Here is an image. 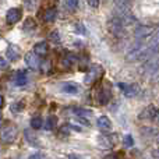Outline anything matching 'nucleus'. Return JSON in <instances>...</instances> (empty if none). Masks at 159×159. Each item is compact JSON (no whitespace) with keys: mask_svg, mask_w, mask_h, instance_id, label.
I'll use <instances>...</instances> for the list:
<instances>
[{"mask_svg":"<svg viewBox=\"0 0 159 159\" xmlns=\"http://www.w3.org/2000/svg\"><path fill=\"white\" fill-rule=\"evenodd\" d=\"M49 41H53V42H56V43H57V42H60V35H59L57 31H53V32L50 34V35H49Z\"/></svg>","mask_w":159,"mask_h":159,"instance_id":"ddd939ff","label":"nucleus"},{"mask_svg":"<svg viewBox=\"0 0 159 159\" xmlns=\"http://www.w3.org/2000/svg\"><path fill=\"white\" fill-rule=\"evenodd\" d=\"M25 63L30 67L31 70H38L41 67V61H39V57L35 55L34 52H30L25 55Z\"/></svg>","mask_w":159,"mask_h":159,"instance_id":"f03ea898","label":"nucleus"},{"mask_svg":"<svg viewBox=\"0 0 159 159\" xmlns=\"http://www.w3.org/2000/svg\"><path fill=\"white\" fill-rule=\"evenodd\" d=\"M20 18H21V10H18V8H10L6 14L7 24H16L17 21H20Z\"/></svg>","mask_w":159,"mask_h":159,"instance_id":"7ed1b4c3","label":"nucleus"},{"mask_svg":"<svg viewBox=\"0 0 159 159\" xmlns=\"http://www.w3.org/2000/svg\"><path fill=\"white\" fill-rule=\"evenodd\" d=\"M8 67V61L4 57H0V70H6Z\"/></svg>","mask_w":159,"mask_h":159,"instance_id":"2eb2a0df","label":"nucleus"},{"mask_svg":"<svg viewBox=\"0 0 159 159\" xmlns=\"http://www.w3.org/2000/svg\"><path fill=\"white\" fill-rule=\"evenodd\" d=\"M63 91L70 92V93H75L78 91V88H77V85H74V84H66L63 87Z\"/></svg>","mask_w":159,"mask_h":159,"instance_id":"9d476101","label":"nucleus"},{"mask_svg":"<svg viewBox=\"0 0 159 159\" xmlns=\"http://www.w3.org/2000/svg\"><path fill=\"white\" fill-rule=\"evenodd\" d=\"M3 105H4V99H3V96L0 95V107H2Z\"/></svg>","mask_w":159,"mask_h":159,"instance_id":"412c9836","label":"nucleus"},{"mask_svg":"<svg viewBox=\"0 0 159 159\" xmlns=\"http://www.w3.org/2000/svg\"><path fill=\"white\" fill-rule=\"evenodd\" d=\"M105 159H116V157H113V155H109V157L105 158Z\"/></svg>","mask_w":159,"mask_h":159,"instance_id":"4be33fe9","label":"nucleus"},{"mask_svg":"<svg viewBox=\"0 0 159 159\" xmlns=\"http://www.w3.org/2000/svg\"><path fill=\"white\" fill-rule=\"evenodd\" d=\"M14 81H16V85L22 87V85L27 84V74H25V73L21 70V71H18L16 74V80H14Z\"/></svg>","mask_w":159,"mask_h":159,"instance_id":"423d86ee","label":"nucleus"},{"mask_svg":"<svg viewBox=\"0 0 159 159\" xmlns=\"http://www.w3.org/2000/svg\"><path fill=\"white\" fill-rule=\"evenodd\" d=\"M31 127L35 130L41 129L42 127V117H39V116H36V117H34L32 120H31Z\"/></svg>","mask_w":159,"mask_h":159,"instance_id":"1a4fd4ad","label":"nucleus"},{"mask_svg":"<svg viewBox=\"0 0 159 159\" xmlns=\"http://www.w3.org/2000/svg\"><path fill=\"white\" fill-rule=\"evenodd\" d=\"M30 159H42V155L41 154H35L32 157H30Z\"/></svg>","mask_w":159,"mask_h":159,"instance_id":"6ab92c4d","label":"nucleus"},{"mask_svg":"<svg viewBox=\"0 0 159 159\" xmlns=\"http://www.w3.org/2000/svg\"><path fill=\"white\" fill-rule=\"evenodd\" d=\"M24 4L28 10H34L38 4V0H24Z\"/></svg>","mask_w":159,"mask_h":159,"instance_id":"f8f14e48","label":"nucleus"},{"mask_svg":"<svg viewBox=\"0 0 159 159\" xmlns=\"http://www.w3.org/2000/svg\"><path fill=\"white\" fill-rule=\"evenodd\" d=\"M22 103H14L13 105V112H20V110L22 109Z\"/></svg>","mask_w":159,"mask_h":159,"instance_id":"a211bd4d","label":"nucleus"},{"mask_svg":"<svg viewBox=\"0 0 159 159\" xmlns=\"http://www.w3.org/2000/svg\"><path fill=\"white\" fill-rule=\"evenodd\" d=\"M69 4L71 6V7H75V6H77V0H69Z\"/></svg>","mask_w":159,"mask_h":159,"instance_id":"aec40b11","label":"nucleus"},{"mask_svg":"<svg viewBox=\"0 0 159 159\" xmlns=\"http://www.w3.org/2000/svg\"><path fill=\"white\" fill-rule=\"evenodd\" d=\"M98 127L102 130H110V127H112V124H110V120L107 117H105V116H102V117L98 119Z\"/></svg>","mask_w":159,"mask_h":159,"instance_id":"0eeeda50","label":"nucleus"},{"mask_svg":"<svg viewBox=\"0 0 159 159\" xmlns=\"http://www.w3.org/2000/svg\"><path fill=\"white\" fill-rule=\"evenodd\" d=\"M69 159H78L77 157H75V155H70V158Z\"/></svg>","mask_w":159,"mask_h":159,"instance_id":"5701e85b","label":"nucleus"},{"mask_svg":"<svg viewBox=\"0 0 159 159\" xmlns=\"http://www.w3.org/2000/svg\"><path fill=\"white\" fill-rule=\"evenodd\" d=\"M0 137L4 143H13L17 137V129L13 126V124H7L4 129L0 131Z\"/></svg>","mask_w":159,"mask_h":159,"instance_id":"f257e3e1","label":"nucleus"},{"mask_svg":"<svg viewBox=\"0 0 159 159\" xmlns=\"http://www.w3.org/2000/svg\"><path fill=\"white\" fill-rule=\"evenodd\" d=\"M48 52H49V46H48L46 42H39L34 46V53L36 56H45Z\"/></svg>","mask_w":159,"mask_h":159,"instance_id":"20e7f679","label":"nucleus"},{"mask_svg":"<svg viewBox=\"0 0 159 159\" xmlns=\"http://www.w3.org/2000/svg\"><path fill=\"white\" fill-rule=\"evenodd\" d=\"M0 121H2V115H0Z\"/></svg>","mask_w":159,"mask_h":159,"instance_id":"b1692460","label":"nucleus"},{"mask_svg":"<svg viewBox=\"0 0 159 159\" xmlns=\"http://www.w3.org/2000/svg\"><path fill=\"white\" fill-rule=\"evenodd\" d=\"M6 56H7V59H8V60H11V61L17 60V59H18V56H20L18 48H16L14 45H10V46L7 48V50H6Z\"/></svg>","mask_w":159,"mask_h":159,"instance_id":"39448f33","label":"nucleus"},{"mask_svg":"<svg viewBox=\"0 0 159 159\" xmlns=\"http://www.w3.org/2000/svg\"><path fill=\"white\" fill-rule=\"evenodd\" d=\"M87 2H88V4L93 8H96L99 6V0H87Z\"/></svg>","mask_w":159,"mask_h":159,"instance_id":"dca6fc26","label":"nucleus"},{"mask_svg":"<svg viewBox=\"0 0 159 159\" xmlns=\"http://www.w3.org/2000/svg\"><path fill=\"white\" fill-rule=\"evenodd\" d=\"M56 121H57V119H56L55 116H50V117L48 119L46 129H48V130H52V129H55V126H56Z\"/></svg>","mask_w":159,"mask_h":159,"instance_id":"9b49d317","label":"nucleus"},{"mask_svg":"<svg viewBox=\"0 0 159 159\" xmlns=\"http://www.w3.org/2000/svg\"><path fill=\"white\" fill-rule=\"evenodd\" d=\"M124 143H126L127 147H131L133 145V138L130 137V135H126V138H124Z\"/></svg>","mask_w":159,"mask_h":159,"instance_id":"f3484780","label":"nucleus"},{"mask_svg":"<svg viewBox=\"0 0 159 159\" xmlns=\"http://www.w3.org/2000/svg\"><path fill=\"white\" fill-rule=\"evenodd\" d=\"M55 18H56V10L55 8H49V10H46V13L43 14L45 21H53Z\"/></svg>","mask_w":159,"mask_h":159,"instance_id":"6e6552de","label":"nucleus"},{"mask_svg":"<svg viewBox=\"0 0 159 159\" xmlns=\"http://www.w3.org/2000/svg\"><path fill=\"white\" fill-rule=\"evenodd\" d=\"M30 28H35V22L32 21V20H27V21H25V24H24V30L25 31H31Z\"/></svg>","mask_w":159,"mask_h":159,"instance_id":"4468645a","label":"nucleus"}]
</instances>
